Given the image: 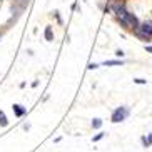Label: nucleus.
<instances>
[{"mask_svg": "<svg viewBox=\"0 0 152 152\" xmlns=\"http://www.w3.org/2000/svg\"><path fill=\"white\" fill-rule=\"evenodd\" d=\"M145 50H147V52H151V54H152V45H149V47H147V45H145Z\"/></svg>", "mask_w": 152, "mask_h": 152, "instance_id": "ddd939ff", "label": "nucleus"}, {"mask_svg": "<svg viewBox=\"0 0 152 152\" xmlns=\"http://www.w3.org/2000/svg\"><path fill=\"white\" fill-rule=\"evenodd\" d=\"M104 65H107V67H112V65H124V60H105Z\"/></svg>", "mask_w": 152, "mask_h": 152, "instance_id": "423d86ee", "label": "nucleus"}, {"mask_svg": "<svg viewBox=\"0 0 152 152\" xmlns=\"http://www.w3.org/2000/svg\"><path fill=\"white\" fill-rule=\"evenodd\" d=\"M45 40H47V42L54 40V32H52V27H45Z\"/></svg>", "mask_w": 152, "mask_h": 152, "instance_id": "39448f33", "label": "nucleus"}, {"mask_svg": "<svg viewBox=\"0 0 152 152\" xmlns=\"http://www.w3.org/2000/svg\"><path fill=\"white\" fill-rule=\"evenodd\" d=\"M134 82H135V84H139V85L147 84V80H144V79H134Z\"/></svg>", "mask_w": 152, "mask_h": 152, "instance_id": "9d476101", "label": "nucleus"}, {"mask_svg": "<svg viewBox=\"0 0 152 152\" xmlns=\"http://www.w3.org/2000/svg\"><path fill=\"white\" fill-rule=\"evenodd\" d=\"M12 110H14V114L17 117H23L27 114V107H23L20 104H14V105H12Z\"/></svg>", "mask_w": 152, "mask_h": 152, "instance_id": "7ed1b4c3", "label": "nucleus"}, {"mask_svg": "<svg viewBox=\"0 0 152 152\" xmlns=\"http://www.w3.org/2000/svg\"><path fill=\"white\" fill-rule=\"evenodd\" d=\"M134 34L142 42H149L152 39V22H142V23H139V27L134 30Z\"/></svg>", "mask_w": 152, "mask_h": 152, "instance_id": "f257e3e1", "label": "nucleus"}, {"mask_svg": "<svg viewBox=\"0 0 152 152\" xmlns=\"http://www.w3.org/2000/svg\"><path fill=\"white\" fill-rule=\"evenodd\" d=\"M130 114V109L127 105H121V107H117L115 110L112 112L110 115V122L112 124H119V122H124Z\"/></svg>", "mask_w": 152, "mask_h": 152, "instance_id": "f03ea898", "label": "nucleus"}, {"mask_svg": "<svg viewBox=\"0 0 152 152\" xmlns=\"http://www.w3.org/2000/svg\"><path fill=\"white\" fill-rule=\"evenodd\" d=\"M104 135H105V132H99V134L95 135V137H92V142H99V140H100V139H102Z\"/></svg>", "mask_w": 152, "mask_h": 152, "instance_id": "1a4fd4ad", "label": "nucleus"}, {"mask_svg": "<svg viewBox=\"0 0 152 152\" xmlns=\"http://www.w3.org/2000/svg\"><path fill=\"white\" fill-rule=\"evenodd\" d=\"M115 55L117 57H124V52L122 50H115Z\"/></svg>", "mask_w": 152, "mask_h": 152, "instance_id": "f8f14e48", "label": "nucleus"}, {"mask_svg": "<svg viewBox=\"0 0 152 152\" xmlns=\"http://www.w3.org/2000/svg\"><path fill=\"white\" fill-rule=\"evenodd\" d=\"M7 125H9V119L5 115V112L0 109V127H7Z\"/></svg>", "mask_w": 152, "mask_h": 152, "instance_id": "20e7f679", "label": "nucleus"}, {"mask_svg": "<svg viewBox=\"0 0 152 152\" xmlns=\"http://www.w3.org/2000/svg\"><path fill=\"white\" fill-rule=\"evenodd\" d=\"M97 67H99V64H89L87 69H89V70H94V69H97Z\"/></svg>", "mask_w": 152, "mask_h": 152, "instance_id": "9b49d317", "label": "nucleus"}, {"mask_svg": "<svg viewBox=\"0 0 152 152\" xmlns=\"http://www.w3.org/2000/svg\"><path fill=\"white\" fill-rule=\"evenodd\" d=\"M92 127H94V129H100V127H102V119H94V121H92Z\"/></svg>", "mask_w": 152, "mask_h": 152, "instance_id": "6e6552de", "label": "nucleus"}, {"mask_svg": "<svg viewBox=\"0 0 152 152\" xmlns=\"http://www.w3.org/2000/svg\"><path fill=\"white\" fill-rule=\"evenodd\" d=\"M142 145L144 147H151L152 145V134H149V137H142Z\"/></svg>", "mask_w": 152, "mask_h": 152, "instance_id": "0eeeda50", "label": "nucleus"}]
</instances>
